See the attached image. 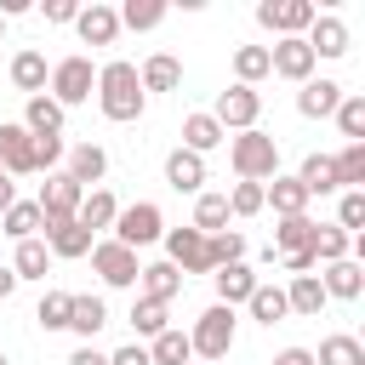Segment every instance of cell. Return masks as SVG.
<instances>
[{
	"instance_id": "1",
	"label": "cell",
	"mask_w": 365,
	"mask_h": 365,
	"mask_svg": "<svg viewBox=\"0 0 365 365\" xmlns=\"http://www.w3.org/2000/svg\"><path fill=\"white\" fill-rule=\"evenodd\" d=\"M97 108H103V120H114V125H131V120H143V108H148V97H143V80H137V63H125V57H108L103 68H97Z\"/></svg>"
},
{
	"instance_id": "2",
	"label": "cell",
	"mask_w": 365,
	"mask_h": 365,
	"mask_svg": "<svg viewBox=\"0 0 365 365\" xmlns=\"http://www.w3.org/2000/svg\"><path fill=\"white\" fill-rule=\"evenodd\" d=\"M228 165L240 182H268L279 177V143L268 131H234L228 137Z\"/></svg>"
},
{
	"instance_id": "3",
	"label": "cell",
	"mask_w": 365,
	"mask_h": 365,
	"mask_svg": "<svg viewBox=\"0 0 365 365\" xmlns=\"http://www.w3.org/2000/svg\"><path fill=\"white\" fill-rule=\"evenodd\" d=\"M234 336H240V319H234V308L211 302V308L194 319V331H188V348H194L205 365H222V359H228V348H234Z\"/></svg>"
},
{
	"instance_id": "4",
	"label": "cell",
	"mask_w": 365,
	"mask_h": 365,
	"mask_svg": "<svg viewBox=\"0 0 365 365\" xmlns=\"http://www.w3.org/2000/svg\"><path fill=\"white\" fill-rule=\"evenodd\" d=\"M51 91V103L68 114V108H80V103H91V91H97V68H91V57L86 51H74V57H63V63H51V80H46Z\"/></svg>"
},
{
	"instance_id": "5",
	"label": "cell",
	"mask_w": 365,
	"mask_h": 365,
	"mask_svg": "<svg viewBox=\"0 0 365 365\" xmlns=\"http://www.w3.org/2000/svg\"><path fill=\"white\" fill-rule=\"evenodd\" d=\"M222 131H257V120H262V91L257 86H228V91H217V103L205 108Z\"/></svg>"
},
{
	"instance_id": "6",
	"label": "cell",
	"mask_w": 365,
	"mask_h": 365,
	"mask_svg": "<svg viewBox=\"0 0 365 365\" xmlns=\"http://www.w3.org/2000/svg\"><path fill=\"white\" fill-rule=\"evenodd\" d=\"M160 234H165L160 205H154V200H137V205H120V217H114V234H108V240H120V245L143 251V245H154Z\"/></svg>"
},
{
	"instance_id": "7",
	"label": "cell",
	"mask_w": 365,
	"mask_h": 365,
	"mask_svg": "<svg viewBox=\"0 0 365 365\" xmlns=\"http://www.w3.org/2000/svg\"><path fill=\"white\" fill-rule=\"evenodd\" d=\"M80 200H86V188L74 182V177H63V171H46V182H40V228H51V222H74V211H80Z\"/></svg>"
},
{
	"instance_id": "8",
	"label": "cell",
	"mask_w": 365,
	"mask_h": 365,
	"mask_svg": "<svg viewBox=\"0 0 365 365\" xmlns=\"http://www.w3.org/2000/svg\"><path fill=\"white\" fill-rule=\"evenodd\" d=\"M91 274H97L103 285L125 291V285H137L143 262H137V251H131V245H120V240H97V245H91Z\"/></svg>"
},
{
	"instance_id": "9",
	"label": "cell",
	"mask_w": 365,
	"mask_h": 365,
	"mask_svg": "<svg viewBox=\"0 0 365 365\" xmlns=\"http://www.w3.org/2000/svg\"><path fill=\"white\" fill-rule=\"evenodd\" d=\"M314 17H319V6H314V0H262V6H257V23H262V29H274L279 40H302Z\"/></svg>"
},
{
	"instance_id": "10",
	"label": "cell",
	"mask_w": 365,
	"mask_h": 365,
	"mask_svg": "<svg viewBox=\"0 0 365 365\" xmlns=\"http://www.w3.org/2000/svg\"><path fill=\"white\" fill-rule=\"evenodd\" d=\"M165 240V262L188 279V274H211V245H205V234H194V228H165L160 234Z\"/></svg>"
},
{
	"instance_id": "11",
	"label": "cell",
	"mask_w": 365,
	"mask_h": 365,
	"mask_svg": "<svg viewBox=\"0 0 365 365\" xmlns=\"http://www.w3.org/2000/svg\"><path fill=\"white\" fill-rule=\"evenodd\" d=\"M314 68H319V63H314L308 40H274V46H268V74L302 86V80H314Z\"/></svg>"
},
{
	"instance_id": "12",
	"label": "cell",
	"mask_w": 365,
	"mask_h": 365,
	"mask_svg": "<svg viewBox=\"0 0 365 365\" xmlns=\"http://www.w3.org/2000/svg\"><path fill=\"white\" fill-rule=\"evenodd\" d=\"M0 171L6 177H34V137L17 120H0Z\"/></svg>"
},
{
	"instance_id": "13",
	"label": "cell",
	"mask_w": 365,
	"mask_h": 365,
	"mask_svg": "<svg viewBox=\"0 0 365 365\" xmlns=\"http://www.w3.org/2000/svg\"><path fill=\"white\" fill-rule=\"evenodd\" d=\"M74 29H80L86 46H114V40H120V11H114L108 0H91V6H80Z\"/></svg>"
},
{
	"instance_id": "14",
	"label": "cell",
	"mask_w": 365,
	"mask_h": 365,
	"mask_svg": "<svg viewBox=\"0 0 365 365\" xmlns=\"http://www.w3.org/2000/svg\"><path fill=\"white\" fill-rule=\"evenodd\" d=\"M302 40H308L314 63H319V57H331V63H336V57H348V23H342V17H331V11H319V17L308 23V34H302Z\"/></svg>"
},
{
	"instance_id": "15",
	"label": "cell",
	"mask_w": 365,
	"mask_h": 365,
	"mask_svg": "<svg viewBox=\"0 0 365 365\" xmlns=\"http://www.w3.org/2000/svg\"><path fill=\"white\" fill-rule=\"evenodd\" d=\"M40 240H46V251H51V262L91 257V245H97V234H86L80 222H51V228H40Z\"/></svg>"
},
{
	"instance_id": "16",
	"label": "cell",
	"mask_w": 365,
	"mask_h": 365,
	"mask_svg": "<svg viewBox=\"0 0 365 365\" xmlns=\"http://www.w3.org/2000/svg\"><path fill=\"white\" fill-rule=\"evenodd\" d=\"M63 160H68V165H63V177H74L80 188H103V177H108V154H103L97 143H74Z\"/></svg>"
},
{
	"instance_id": "17",
	"label": "cell",
	"mask_w": 365,
	"mask_h": 365,
	"mask_svg": "<svg viewBox=\"0 0 365 365\" xmlns=\"http://www.w3.org/2000/svg\"><path fill=\"white\" fill-rule=\"evenodd\" d=\"M336 103H342V86L336 80H302L297 86V114L302 120H331Z\"/></svg>"
},
{
	"instance_id": "18",
	"label": "cell",
	"mask_w": 365,
	"mask_h": 365,
	"mask_svg": "<svg viewBox=\"0 0 365 365\" xmlns=\"http://www.w3.org/2000/svg\"><path fill=\"white\" fill-rule=\"evenodd\" d=\"M319 285H325V297H336V302H354V297L365 291V262H354V257H342V262H325V268H319Z\"/></svg>"
},
{
	"instance_id": "19",
	"label": "cell",
	"mask_w": 365,
	"mask_h": 365,
	"mask_svg": "<svg viewBox=\"0 0 365 365\" xmlns=\"http://www.w3.org/2000/svg\"><path fill=\"white\" fill-rule=\"evenodd\" d=\"M46 80H51V68H46V51L23 46V51L11 57V86H17L23 97H40V91H46Z\"/></svg>"
},
{
	"instance_id": "20",
	"label": "cell",
	"mask_w": 365,
	"mask_h": 365,
	"mask_svg": "<svg viewBox=\"0 0 365 365\" xmlns=\"http://www.w3.org/2000/svg\"><path fill=\"white\" fill-rule=\"evenodd\" d=\"M63 120H68V114L40 91V97H29V103H23V120H17V125H23L29 137H63Z\"/></svg>"
},
{
	"instance_id": "21",
	"label": "cell",
	"mask_w": 365,
	"mask_h": 365,
	"mask_svg": "<svg viewBox=\"0 0 365 365\" xmlns=\"http://www.w3.org/2000/svg\"><path fill=\"white\" fill-rule=\"evenodd\" d=\"M165 182H171L177 194H200V188H205V160L188 154V148H171V154H165Z\"/></svg>"
},
{
	"instance_id": "22",
	"label": "cell",
	"mask_w": 365,
	"mask_h": 365,
	"mask_svg": "<svg viewBox=\"0 0 365 365\" xmlns=\"http://www.w3.org/2000/svg\"><path fill=\"white\" fill-rule=\"evenodd\" d=\"M262 205H274V217H308V194L297 177H268L262 182Z\"/></svg>"
},
{
	"instance_id": "23",
	"label": "cell",
	"mask_w": 365,
	"mask_h": 365,
	"mask_svg": "<svg viewBox=\"0 0 365 365\" xmlns=\"http://www.w3.org/2000/svg\"><path fill=\"white\" fill-rule=\"evenodd\" d=\"M114 217H120V200H114L108 188H86V200H80L74 222H80L86 234H103V228H114Z\"/></svg>"
},
{
	"instance_id": "24",
	"label": "cell",
	"mask_w": 365,
	"mask_h": 365,
	"mask_svg": "<svg viewBox=\"0 0 365 365\" xmlns=\"http://www.w3.org/2000/svg\"><path fill=\"white\" fill-rule=\"evenodd\" d=\"M188 228H194V234H205V240H211V234H222V228H228V194L200 188V194H194V222H188Z\"/></svg>"
},
{
	"instance_id": "25",
	"label": "cell",
	"mask_w": 365,
	"mask_h": 365,
	"mask_svg": "<svg viewBox=\"0 0 365 365\" xmlns=\"http://www.w3.org/2000/svg\"><path fill=\"white\" fill-rule=\"evenodd\" d=\"M211 279H217V302H222V308H240V302L257 291V274H251V262H228V268H217Z\"/></svg>"
},
{
	"instance_id": "26",
	"label": "cell",
	"mask_w": 365,
	"mask_h": 365,
	"mask_svg": "<svg viewBox=\"0 0 365 365\" xmlns=\"http://www.w3.org/2000/svg\"><path fill=\"white\" fill-rule=\"evenodd\" d=\"M331 297H325V285H319V274H297L291 285H285V308L291 314H302V319H319V308H325Z\"/></svg>"
},
{
	"instance_id": "27",
	"label": "cell",
	"mask_w": 365,
	"mask_h": 365,
	"mask_svg": "<svg viewBox=\"0 0 365 365\" xmlns=\"http://www.w3.org/2000/svg\"><path fill=\"white\" fill-rule=\"evenodd\" d=\"M137 80H143V97H148V91H177V86H182V63H177L171 51H154V57L137 68Z\"/></svg>"
},
{
	"instance_id": "28",
	"label": "cell",
	"mask_w": 365,
	"mask_h": 365,
	"mask_svg": "<svg viewBox=\"0 0 365 365\" xmlns=\"http://www.w3.org/2000/svg\"><path fill=\"white\" fill-rule=\"evenodd\" d=\"M222 143H228V131H222L211 114H188V120H182V148H188V154H200V160H205V154H211V148H222Z\"/></svg>"
},
{
	"instance_id": "29",
	"label": "cell",
	"mask_w": 365,
	"mask_h": 365,
	"mask_svg": "<svg viewBox=\"0 0 365 365\" xmlns=\"http://www.w3.org/2000/svg\"><path fill=\"white\" fill-rule=\"evenodd\" d=\"M137 285H143V297H148V302H165V308H171V297L182 291V274H177L171 262H143Z\"/></svg>"
},
{
	"instance_id": "30",
	"label": "cell",
	"mask_w": 365,
	"mask_h": 365,
	"mask_svg": "<svg viewBox=\"0 0 365 365\" xmlns=\"http://www.w3.org/2000/svg\"><path fill=\"white\" fill-rule=\"evenodd\" d=\"M103 325H108V302H103V297H74V302H68V331H74L80 342H91Z\"/></svg>"
},
{
	"instance_id": "31",
	"label": "cell",
	"mask_w": 365,
	"mask_h": 365,
	"mask_svg": "<svg viewBox=\"0 0 365 365\" xmlns=\"http://www.w3.org/2000/svg\"><path fill=\"white\" fill-rule=\"evenodd\" d=\"M314 217H279L274 228V257H291V251H314Z\"/></svg>"
},
{
	"instance_id": "32",
	"label": "cell",
	"mask_w": 365,
	"mask_h": 365,
	"mask_svg": "<svg viewBox=\"0 0 365 365\" xmlns=\"http://www.w3.org/2000/svg\"><path fill=\"white\" fill-rule=\"evenodd\" d=\"M245 308H251V319L257 325H279L291 308H285V285H268V279H257V291L245 297Z\"/></svg>"
},
{
	"instance_id": "33",
	"label": "cell",
	"mask_w": 365,
	"mask_h": 365,
	"mask_svg": "<svg viewBox=\"0 0 365 365\" xmlns=\"http://www.w3.org/2000/svg\"><path fill=\"white\" fill-rule=\"evenodd\" d=\"M297 182H302L308 200H314V194H342V188H336V165H331V154H308L302 171H297Z\"/></svg>"
},
{
	"instance_id": "34",
	"label": "cell",
	"mask_w": 365,
	"mask_h": 365,
	"mask_svg": "<svg viewBox=\"0 0 365 365\" xmlns=\"http://www.w3.org/2000/svg\"><path fill=\"white\" fill-rule=\"evenodd\" d=\"M0 234H11V240H40V205H34V200H11L6 217H0Z\"/></svg>"
},
{
	"instance_id": "35",
	"label": "cell",
	"mask_w": 365,
	"mask_h": 365,
	"mask_svg": "<svg viewBox=\"0 0 365 365\" xmlns=\"http://www.w3.org/2000/svg\"><path fill=\"white\" fill-rule=\"evenodd\" d=\"M148 359H154V365H188V359H194V348H188V331L165 325V331L148 342Z\"/></svg>"
},
{
	"instance_id": "36",
	"label": "cell",
	"mask_w": 365,
	"mask_h": 365,
	"mask_svg": "<svg viewBox=\"0 0 365 365\" xmlns=\"http://www.w3.org/2000/svg\"><path fill=\"white\" fill-rule=\"evenodd\" d=\"M314 365H365V342H359V336H348V331H336V336H325V342H319Z\"/></svg>"
},
{
	"instance_id": "37",
	"label": "cell",
	"mask_w": 365,
	"mask_h": 365,
	"mask_svg": "<svg viewBox=\"0 0 365 365\" xmlns=\"http://www.w3.org/2000/svg\"><path fill=\"white\" fill-rule=\"evenodd\" d=\"M114 11H120V29H137V34H148V29L165 23V0H125Z\"/></svg>"
},
{
	"instance_id": "38",
	"label": "cell",
	"mask_w": 365,
	"mask_h": 365,
	"mask_svg": "<svg viewBox=\"0 0 365 365\" xmlns=\"http://www.w3.org/2000/svg\"><path fill=\"white\" fill-rule=\"evenodd\" d=\"M348 251H354V234H342L336 222H319V228H314V262H319V268H325V262H342Z\"/></svg>"
},
{
	"instance_id": "39",
	"label": "cell",
	"mask_w": 365,
	"mask_h": 365,
	"mask_svg": "<svg viewBox=\"0 0 365 365\" xmlns=\"http://www.w3.org/2000/svg\"><path fill=\"white\" fill-rule=\"evenodd\" d=\"M46 268H51V251H46V240H17L11 274H17V279H46Z\"/></svg>"
},
{
	"instance_id": "40",
	"label": "cell",
	"mask_w": 365,
	"mask_h": 365,
	"mask_svg": "<svg viewBox=\"0 0 365 365\" xmlns=\"http://www.w3.org/2000/svg\"><path fill=\"white\" fill-rule=\"evenodd\" d=\"M336 131L348 137V143H365V97L359 91H342V103H336Z\"/></svg>"
},
{
	"instance_id": "41",
	"label": "cell",
	"mask_w": 365,
	"mask_h": 365,
	"mask_svg": "<svg viewBox=\"0 0 365 365\" xmlns=\"http://www.w3.org/2000/svg\"><path fill=\"white\" fill-rule=\"evenodd\" d=\"M268 80V46H240L234 51V86H257Z\"/></svg>"
},
{
	"instance_id": "42",
	"label": "cell",
	"mask_w": 365,
	"mask_h": 365,
	"mask_svg": "<svg viewBox=\"0 0 365 365\" xmlns=\"http://www.w3.org/2000/svg\"><path fill=\"white\" fill-rule=\"evenodd\" d=\"M336 165V188H365V143H348L342 154H331Z\"/></svg>"
},
{
	"instance_id": "43",
	"label": "cell",
	"mask_w": 365,
	"mask_h": 365,
	"mask_svg": "<svg viewBox=\"0 0 365 365\" xmlns=\"http://www.w3.org/2000/svg\"><path fill=\"white\" fill-rule=\"evenodd\" d=\"M205 245H211V274L228 268V262H245V234H240V228H222V234H211Z\"/></svg>"
},
{
	"instance_id": "44",
	"label": "cell",
	"mask_w": 365,
	"mask_h": 365,
	"mask_svg": "<svg viewBox=\"0 0 365 365\" xmlns=\"http://www.w3.org/2000/svg\"><path fill=\"white\" fill-rule=\"evenodd\" d=\"M165 325H171V319H165V302H148V297H137V302H131V331H137V336H148V342H154Z\"/></svg>"
},
{
	"instance_id": "45",
	"label": "cell",
	"mask_w": 365,
	"mask_h": 365,
	"mask_svg": "<svg viewBox=\"0 0 365 365\" xmlns=\"http://www.w3.org/2000/svg\"><path fill=\"white\" fill-rule=\"evenodd\" d=\"M336 228L359 240V228H365V188H342V200H336Z\"/></svg>"
},
{
	"instance_id": "46",
	"label": "cell",
	"mask_w": 365,
	"mask_h": 365,
	"mask_svg": "<svg viewBox=\"0 0 365 365\" xmlns=\"http://www.w3.org/2000/svg\"><path fill=\"white\" fill-rule=\"evenodd\" d=\"M68 291H46L40 297V308H34V319H40V331H68Z\"/></svg>"
},
{
	"instance_id": "47",
	"label": "cell",
	"mask_w": 365,
	"mask_h": 365,
	"mask_svg": "<svg viewBox=\"0 0 365 365\" xmlns=\"http://www.w3.org/2000/svg\"><path fill=\"white\" fill-rule=\"evenodd\" d=\"M257 211H268L262 205V182H234L228 188V217H257Z\"/></svg>"
},
{
	"instance_id": "48",
	"label": "cell",
	"mask_w": 365,
	"mask_h": 365,
	"mask_svg": "<svg viewBox=\"0 0 365 365\" xmlns=\"http://www.w3.org/2000/svg\"><path fill=\"white\" fill-rule=\"evenodd\" d=\"M68 154L63 137H34V171H57V160Z\"/></svg>"
},
{
	"instance_id": "49",
	"label": "cell",
	"mask_w": 365,
	"mask_h": 365,
	"mask_svg": "<svg viewBox=\"0 0 365 365\" xmlns=\"http://www.w3.org/2000/svg\"><path fill=\"white\" fill-rule=\"evenodd\" d=\"M108 365H154V359H148V348H143V342H125V348H114V354H108Z\"/></svg>"
},
{
	"instance_id": "50",
	"label": "cell",
	"mask_w": 365,
	"mask_h": 365,
	"mask_svg": "<svg viewBox=\"0 0 365 365\" xmlns=\"http://www.w3.org/2000/svg\"><path fill=\"white\" fill-rule=\"evenodd\" d=\"M40 11H46V23H74V17H80V6H74V0H46Z\"/></svg>"
},
{
	"instance_id": "51",
	"label": "cell",
	"mask_w": 365,
	"mask_h": 365,
	"mask_svg": "<svg viewBox=\"0 0 365 365\" xmlns=\"http://www.w3.org/2000/svg\"><path fill=\"white\" fill-rule=\"evenodd\" d=\"M279 268H285V274L297 279V274H314L319 262H314V251H291V257H279Z\"/></svg>"
},
{
	"instance_id": "52",
	"label": "cell",
	"mask_w": 365,
	"mask_h": 365,
	"mask_svg": "<svg viewBox=\"0 0 365 365\" xmlns=\"http://www.w3.org/2000/svg\"><path fill=\"white\" fill-rule=\"evenodd\" d=\"M68 365H108V354H103V348H91V342H80V348L68 354Z\"/></svg>"
},
{
	"instance_id": "53",
	"label": "cell",
	"mask_w": 365,
	"mask_h": 365,
	"mask_svg": "<svg viewBox=\"0 0 365 365\" xmlns=\"http://www.w3.org/2000/svg\"><path fill=\"white\" fill-rule=\"evenodd\" d=\"M274 365H314V348H279Z\"/></svg>"
},
{
	"instance_id": "54",
	"label": "cell",
	"mask_w": 365,
	"mask_h": 365,
	"mask_svg": "<svg viewBox=\"0 0 365 365\" xmlns=\"http://www.w3.org/2000/svg\"><path fill=\"white\" fill-rule=\"evenodd\" d=\"M11 200H17V182L0 171V217H6V205H11Z\"/></svg>"
},
{
	"instance_id": "55",
	"label": "cell",
	"mask_w": 365,
	"mask_h": 365,
	"mask_svg": "<svg viewBox=\"0 0 365 365\" xmlns=\"http://www.w3.org/2000/svg\"><path fill=\"white\" fill-rule=\"evenodd\" d=\"M11 291H17V274H11V268H0V302H6Z\"/></svg>"
},
{
	"instance_id": "56",
	"label": "cell",
	"mask_w": 365,
	"mask_h": 365,
	"mask_svg": "<svg viewBox=\"0 0 365 365\" xmlns=\"http://www.w3.org/2000/svg\"><path fill=\"white\" fill-rule=\"evenodd\" d=\"M0 34H6V17H0Z\"/></svg>"
},
{
	"instance_id": "57",
	"label": "cell",
	"mask_w": 365,
	"mask_h": 365,
	"mask_svg": "<svg viewBox=\"0 0 365 365\" xmlns=\"http://www.w3.org/2000/svg\"><path fill=\"white\" fill-rule=\"evenodd\" d=\"M0 365H6V354H0Z\"/></svg>"
}]
</instances>
